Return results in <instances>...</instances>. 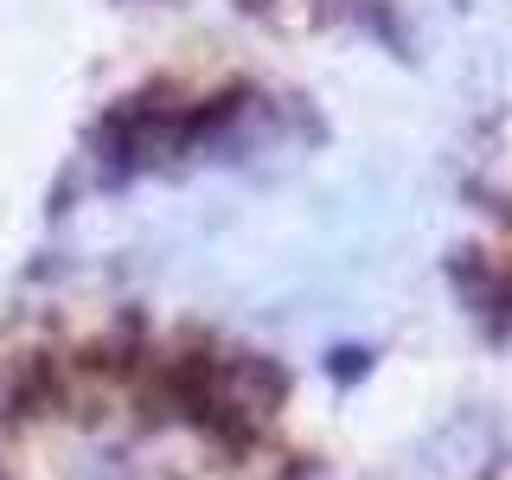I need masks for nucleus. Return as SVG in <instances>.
<instances>
[{
	"label": "nucleus",
	"instance_id": "nucleus-1",
	"mask_svg": "<svg viewBox=\"0 0 512 480\" xmlns=\"http://www.w3.org/2000/svg\"><path fill=\"white\" fill-rule=\"evenodd\" d=\"M410 32L455 77L512 90V0H397Z\"/></svg>",
	"mask_w": 512,
	"mask_h": 480
}]
</instances>
